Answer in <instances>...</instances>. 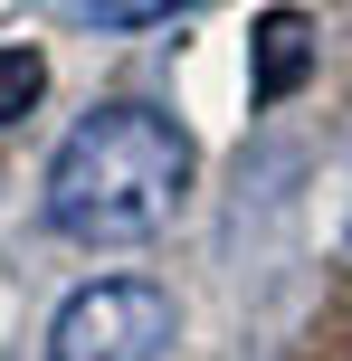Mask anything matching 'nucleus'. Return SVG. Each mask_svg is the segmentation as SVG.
Returning a JSON list of instances; mask_svg holds the SVG:
<instances>
[{
	"label": "nucleus",
	"mask_w": 352,
	"mask_h": 361,
	"mask_svg": "<svg viewBox=\"0 0 352 361\" xmlns=\"http://www.w3.org/2000/svg\"><path fill=\"white\" fill-rule=\"evenodd\" d=\"M181 314L152 276H105V286H76L48 324V361H162Z\"/></svg>",
	"instance_id": "obj_2"
},
{
	"label": "nucleus",
	"mask_w": 352,
	"mask_h": 361,
	"mask_svg": "<svg viewBox=\"0 0 352 361\" xmlns=\"http://www.w3.org/2000/svg\"><path fill=\"white\" fill-rule=\"evenodd\" d=\"M190 190V133L143 95H114L57 143L48 162V228L76 247H143Z\"/></svg>",
	"instance_id": "obj_1"
},
{
	"label": "nucleus",
	"mask_w": 352,
	"mask_h": 361,
	"mask_svg": "<svg viewBox=\"0 0 352 361\" xmlns=\"http://www.w3.org/2000/svg\"><path fill=\"white\" fill-rule=\"evenodd\" d=\"M305 76H315V19L305 10H267L257 38H248V95L257 105H286Z\"/></svg>",
	"instance_id": "obj_3"
},
{
	"label": "nucleus",
	"mask_w": 352,
	"mask_h": 361,
	"mask_svg": "<svg viewBox=\"0 0 352 361\" xmlns=\"http://www.w3.org/2000/svg\"><path fill=\"white\" fill-rule=\"evenodd\" d=\"M38 95H48V57L38 48H0V124H19Z\"/></svg>",
	"instance_id": "obj_4"
},
{
	"label": "nucleus",
	"mask_w": 352,
	"mask_h": 361,
	"mask_svg": "<svg viewBox=\"0 0 352 361\" xmlns=\"http://www.w3.org/2000/svg\"><path fill=\"white\" fill-rule=\"evenodd\" d=\"M86 19H105V29H162V19L200 10V0H76Z\"/></svg>",
	"instance_id": "obj_5"
}]
</instances>
